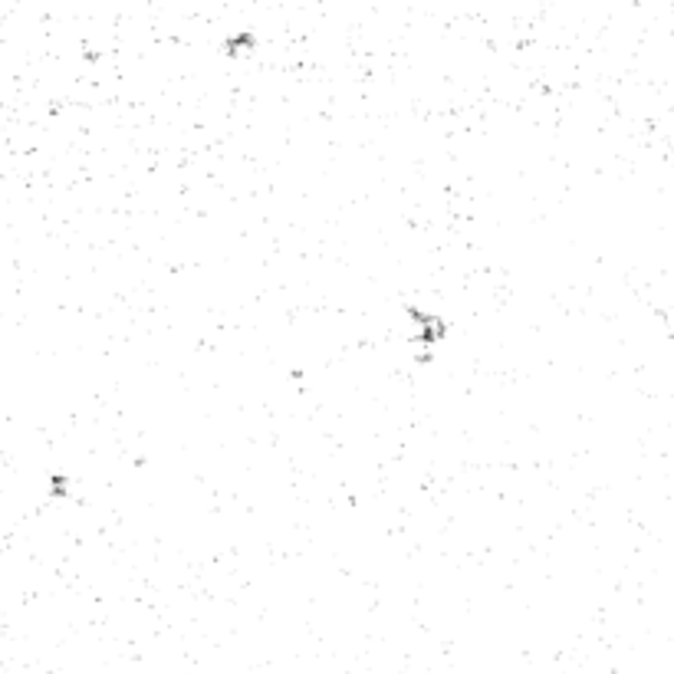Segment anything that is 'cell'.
<instances>
[{"label":"cell","mask_w":674,"mask_h":674,"mask_svg":"<svg viewBox=\"0 0 674 674\" xmlns=\"http://www.w3.org/2000/svg\"><path fill=\"white\" fill-rule=\"evenodd\" d=\"M50 494H53V497H66V494H69V480L63 477V474H53V477H50Z\"/></svg>","instance_id":"obj_3"},{"label":"cell","mask_w":674,"mask_h":674,"mask_svg":"<svg viewBox=\"0 0 674 674\" xmlns=\"http://www.w3.org/2000/svg\"><path fill=\"white\" fill-rule=\"evenodd\" d=\"M254 43H257V33L240 30V33H230V36H227L224 50L230 53V56H237V53H247V50H254Z\"/></svg>","instance_id":"obj_2"},{"label":"cell","mask_w":674,"mask_h":674,"mask_svg":"<svg viewBox=\"0 0 674 674\" xmlns=\"http://www.w3.org/2000/svg\"><path fill=\"white\" fill-rule=\"evenodd\" d=\"M408 316H411V323L418 326V343L421 345H435L448 336V323H444L441 316H431V313H424V309H415V306H408Z\"/></svg>","instance_id":"obj_1"}]
</instances>
